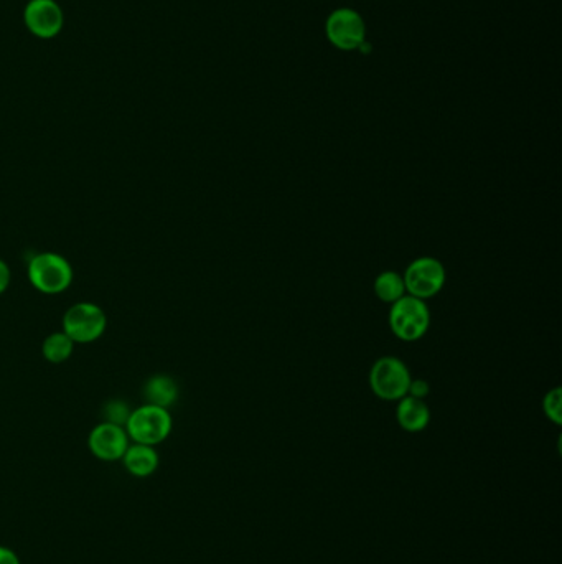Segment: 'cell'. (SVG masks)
<instances>
[{"label": "cell", "instance_id": "obj_1", "mask_svg": "<svg viewBox=\"0 0 562 564\" xmlns=\"http://www.w3.org/2000/svg\"><path fill=\"white\" fill-rule=\"evenodd\" d=\"M29 281L42 294L55 296L65 292L73 282V268L70 261L58 253H40L30 259Z\"/></svg>", "mask_w": 562, "mask_h": 564}, {"label": "cell", "instance_id": "obj_2", "mask_svg": "<svg viewBox=\"0 0 562 564\" xmlns=\"http://www.w3.org/2000/svg\"><path fill=\"white\" fill-rule=\"evenodd\" d=\"M172 426H174V421H172L169 409L146 403L131 411V416L127 419L124 428L131 441L155 447L169 438Z\"/></svg>", "mask_w": 562, "mask_h": 564}, {"label": "cell", "instance_id": "obj_3", "mask_svg": "<svg viewBox=\"0 0 562 564\" xmlns=\"http://www.w3.org/2000/svg\"><path fill=\"white\" fill-rule=\"evenodd\" d=\"M389 327L399 340L416 342L427 334L431 327V312L426 301L406 296L394 302L389 311Z\"/></svg>", "mask_w": 562, "mask_h": 564}, {"label": "cell", "instance_id": "obj_4", "mask_svg": "<svg viewBox=\"0 0 562 564\" xmlns=\"http://www.w3.org/2000/svg\"><path fill=\"white\" fill-rule=\"evenodd\" d=\"M411 372L403 360L381 357L370 370V388L380 400L399 401L408 396Z\"/></svg>", "mask_w": 562, "mask_h": 564}, {"label": "cell", "instance_id": "obj_5", "mask_svg": "<svg viewBox=\"0 0 562 564\" xmlns=\"http://www.w3.org/2000/svg\"><path fill=\"white\" fill-rule=\"evenodd\" d=\"M108 317L93 302H78L63 315V332L75 344H91L103 337Z\"/></svg>", "mask_w": 562, "mask_h": 564}, {"label": "cell", "instance_id": "obj_6", "mask_svg": "<svg viewBox=\"0 0 562 564\" xmlns=\"http://www.w3.org/2000/svg\"><path fill=\"white\" fill-rule=\"evenodd\" d=\"M403 278L408 296L427 301L444 289L447 271L439 259L422 256L409 264Z\"/></svg>", "mask_w": 562, "mask_h": 564}, {"label": "cell", "instance_id": "obj_7", "mask_svg": "<svg viewBox=\"0 0 562 564\" xmlns=\"http://www.w3.org/2000/svg\"><path fill=\"white\" fill-rule=\"evenodd\" d=\"M325 33L333 47L352 52L366 42L365 20L356 10L347 7L333 10L325 22Z\"/></svg>", "mask_w": 562, "mask_h": 564}, {"label": "cell", "instance_id": "obj_8", "mask_svg": "<svg viewBox=\"0 0 562 564\" xmlns=\"http://www.w3.org/2000/svg\"><path fill=\"white\" fill-rule=\"evenodd\" d=\"M126 428L118 424L103 423L91 429L88 436V449L96 459L104 462L121 461L129 447Z\"/></svg>", "mask_w": 562, "mask_h": 564}, {"label": "cell", "instance_id": "obj_9", "mask_svg": "<svg viewBox=\"0 0 562 564\" xmlns=\"http://www.w3.org/2000/svg\"><path fill=\"white\" fill-rule=\"evenodd\" d=\"M24 20L27 29L38 38L57 37L63 29V12L55 0H30Z\"/></svg>", "mask_w": 562, "mask_h": 564}, {"label": "cell", "instance_id": "obj_10", "mask_svg": "<svg viewBox=\"0 0 562 564\" xmlns=\"http://www.w3.org/2000/svg\"><path fill=\"white\" fill-rule=\"evenodd\" d=\"M121 461L129 474L139 479H146L159 469L160 457L154 446L134 442L129 444Z\"/></svg>", "mask_w": 562, "mask_h": 564}, {"label": "cell", "instance_id": "obj_11", "mask_svg": "<svg viewBox=\"0 0 562 564\" xmlns=\"http://www.w3.org/2000/svg\"><path fill=\"white\" fill-rule=\"evenodd\" d=\"M396 418L404 431L409 433H419L427 428L431 421V409L426 401L414 398V396H404L396 408Z\"/></svg>", "mask_w": 562, "mask_h": 564}, {"label": "cell", "instance_id": "obj_12", "mask_svg": "<svg viewBox=\"0 0 562 564\" xmlns=\"http://www.w3.org/2000/svg\"><path fill=\"white\" fill-rule=\"evenodd\" d=\"M144 398L147 405L169 409L178 400L177 381L167 375L152 376L144 386Z\"/></svg>", "mask_w": 562, "mask_h": 564}, {"label": "cell", "instance_id": "obj_13", "mask_svg": "<svg viewBox=\"0 0 562 564\" xmlns=\"http://www.w3.org/2000/svg\"><path fill=\"white\" fill-rule=\"evenodd\" d=\"M375 294L380 301L391 304V306L399 299H403L408 294L403 274L396 273V271L381 273L375 281Z\"/></svg>", "mask_w": 562, "mask_h": 564}, {"label": "cell", "instance_id": "obj_14", "mask_svg": "<svg viewBox=\"0 0 562 564\" xmlns=\"http://www.w3.org/2000/svg\"><path fill=\"white\" fill-rule=\"evenodd\" d=\"M73 350H75V342L63 330L53 332V334L48 335L47 339L43 340V357L53 365H60V363L70 360Z\"/></svg>", "mask_w": 562, "mask_h": 564}, {"label": "cell", "instance_id": "obj_15", "mask_svg": "<svg viewBox=\"0 0 562 564\" xmlns=\"http://www.w3.org/2000/svg\"><path fill=\"white\" fill-rule=\"evenodd\" d=\"M131 416V409L121 400H111L104 405V421L106 423L126 426L127 419Z\"/></svg>", "mask_w": 562, "mask_h": 564}, {"label": "cell", "instance_id": "obj_16", "mask_svg": "<svg viewBox=\"0 0 562 564\" xmlns=\"http://www.w3.org/2000/svg\"><path fill=\"white\" fill-rule=\"evenodd\" d=\"M543 411L553 423H562V393L559 386L544 396Z\"/></svg>", "mask_w": 562, "mask_h": 564}, {"label": "cell", "instance_id": "obj_17", "mask_svg": "<svg viewBox=\"0 0 562 564\" xmlns=\"http://www.w3.org/2000/svg\"><path fill=\"white\" fill-rule=\"evenodd\" d=\"M429 393H431V385L426 380H411L408 391L409 396L424 400Z\"/></svg>", "mask_w": 562, "mask_h": 564}, {"label": "cell", "instance_id": "obj_18", "mask_svg": "<svg viewBox=\"0 0 562 564\" xmlns=\"http://www.w3.org/2000/svg\"><path fill=\"white\" fill-rule=\"evenodd\" d=\"M10 279H12V274H10L9 264L0 259V296L9 289Z\"/></svg>", "mask_w": 562, "mask_h": 564}, {"label": "cell", "instance_id": "obj_19", "mask_svg": "<svg viewBox=\"0 0 562 564\" xmlns=\"http://www.w3.org/2000/svg\"><path fill=\"white\" fill-rule=\"evenodd\" d=\"M0 564H20L19 555L7 546H0Z\"/></svg>", "mask_w": 562, "mask_h": 564}]
</instances>
